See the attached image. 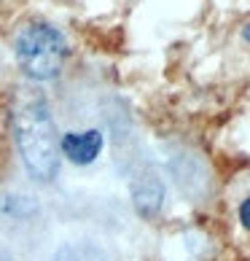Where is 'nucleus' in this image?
<instances>
[{
	"label": "nucleus",
	"mask_w": 250,
	"mask_h": 261,
	"mask_svg": "<svg viewBox=\"0 0 250 261\" xmlns=\"http://www.w3.org/2000/svg\"><path fill=\"white\" fill-rule=\"evenodd\" d=\"M14 140L24 170L38 183H49L60 172V132L51 119L49 102L41 94H19L14 105Z\"/></svg>",
	"instance_id": "f257e3e1"
},
{
	"label": "nucleus",
	"mask_w": 250,
	"mask_h": 261,
	"mask_svg": "<svg viewBox=\"0 0 250 261\" xmlns=\"http://www.w3.org/2000/svg\"><path fill=\"white\" fill-rule=\"evenodd\" d=\"M65 35L49 22H30L16 33L14 57L30 81H51L62 73L67 60Z\"/></svg>",
	"instance_id": "f03ea898"
},
{
	"label": "nucleus",
	"mask_w": 250,
	"mask_h": 261,
	"mask_svg": "<svg viewBox=\"0 0 250 261\" xmlns=\"http://www.w3.org/2000/svg\"><path fill=\"white\" fill-rule=\"evenodd\" d=\"M105 138L100 129H84V132H65L60 135V153L67 156L73 164L86 167L102 153Z\"/></svg>",
	"instance_id": "7ed1b4c3"
},
{
	"label": "nucleus",
	"mask_w": 250,
	"mask_h": 261,
	"mask_svg": "<svg viewBox=\"0 0 250 261\" xmlns=\"http://www.w3.org/2000/svg\"><path fill=\"white\" fill-rule=\"evenodd\" d=\"M132 202L143 218L159 216V210L164 207V183H161V178L153 175V172L140 175L132 183Z\"/></svg>",
	"instance_id": "20e7f679"
},
{
	"label": "nucleus",
	"mask_w": 250,
	"mask_h": 261,
	"mask_svg": "<svg viewBox=\"0 0 250 261\" xmlns=\"http://www.w3.org/2000/svg\"><path fill=\"white\" fill-rule=\"evenodd\" d=\"M239 221H242V226L250 231V197H245L242 205H239Z\"/></svg>",
	"instance_id": "39448f33"
},
{
	"label": "nucleus",
	"mask_w": 250,
	"mask_h": 261,
	"mask_svg": "<svg viewBox=\"0 0 250 261\" xmlns=\"http://www.w3.org/2000/svg\"><path fill=\"white\" fill-rule=\"evenodd\" d=\"M242 35H245V41L250 43V24H245V30H242Z\"/></svg>",
	"instance_id": "423d86ee"
},
{
	"label": "nucleus",
	"mask_w": 250,
	"mask_h": 261,
	"mask_svg": "<svg viewBox=\"0 0 250 261\" xmlns=\"http://www.w3.org/2000/svg\"><path fill=\"white\" fill-rule=\"evenodd\" d=\"M0 261H11V258H0Z\"/></svg>",
	"instance_id": "0eeeda50"
}]
</instances>
